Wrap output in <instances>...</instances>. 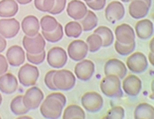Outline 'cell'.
Here are the masks:
<instances>
[{"mask_svg":"<svg viewBox=\"0 0 154 119\" xmlns=\"http://www.w3.org/2000/svg\"><path fill=\"white\" fill-rule=\"evenodd\" d=\"M87 5L80 0H72L68 3L67 14L73 20H80L87 14Z\"/></svg>","mask_w":154,"mask_h":119,"instance_id":"cell-19","label":"cell"},{"mask_svg":"<svg viewBox=\"0 0 154 119\" xmlns=\"http://www.w3.org/2000/svg\"><path fill=\"white\" fill-rule=\"evenodd\" d=\"M18 80L11 73H5L0 75V92L4 94H13L17 91Z\"/></svg>","mask_w":154,"mask_h":119,"instance_id":"cell-18","label":"cell"},{"mask_svg":"<svg viewBox=\"0 0 154 119\" xmlns=\"http://www.w3.org/2000/svg\"><path fill=\"white\" fill-rule=\"evenodd\" d=\"M114 36L118 42L122 44H129L135 41V32L128 24H121L117 26L114 31Z\"/></svg>","mask_w":154,"mask_h":119,"instance_id":"cell-17","label":"cell"},{"mask_svg":"<svg viewBox=\"0 0 154 119\" xmlns=\"http://www.w3.org/2000/svg\"><path fill=\"white\" fill-rule=\"evenodd\" d=\"M53 84L59 91H70L76 84L75 74L69 70H55L53 74Z\"/></svg>","mask_w":154,"mask_h":119,"instance_id":"cell-2","label":"cell"},{"mask_svg":"<svg viewBox=\"0 0 154 119\" xmlns=\"http://www.w3.org/2000/svg\"><path fill=\"white\" fill-rule=\"evenodd\" d=\"M8 69H9V63L7 61V58L0 53V75L7 73Z\"/></svg>","mask_w":154,"mask_h":119,"instance_id":"cell-40","label":"cell"},{"mask_svg":"<svg viewBox=\"0 0 154 119\" xmlns=\"http://www.w3.org/2000/svg\"><path fill=\"white\" fill-rule=\"evenodd\" d=\"M46 52L43 51L39 53H26V58L28 59L29 63L33 64V65H40L42 64L45 61V58H46Z\"/></svg>","mask_w":154,"mask_h":119,"instance_id":"cell-35","label":"cell"},{"mask_svg":"<svg viewBox=\"0 0 154 119\" xmlns=\"http://www.w3.org/2000/svg\"><path fill=\"white\" fill-rule=\"evenodd\" d=\"M153 41H154V39H153V37H152V38H151V41H150V44H149L151 52H153V51H154V49H153Z\"/></svg>","mask_w":154,"mask_h":119,"instance_id":"cell-47","label":"cell"},{"mask_svg":"<svg viewBox=\"0 0 154 119\" xmlns=\"http://www.w3.org/2000/svg\"><path fill=\"white\" fill-rule=\"evenodd\" d=\"M20 27L22 28L23 33L28 36H34L39 33L40 23L36 16L34 15H27L22 20Z\"/></svg>","mask_w":154,"mask_h":119,"instance_id":"cell-22","label":"cell"},{"mask_svg":"<svg viewBox=\"0 0 154 119\" xmlns=\"http://www.w3.org/2000/svg\"><path fill=\"white\" fill-rule=\"evenodd\" d=\"M127 68L134 74H142L147 68V59L141 52H133L127 59Z\"/></svg>","mask_w":154,"mask_h":119,"instance_id":"cell-9","label":"cell"},{"mask_svg":"<svg viewBox=\"0 0 154 119\" xmlns=\"http://www.w3.org/2000/svg\"><path fill=\"white\" fill-rule=\"evenodd\" d=\"M63 119H84L86 118V114L83 108L80 106L72 104L69 105L64 111V114L62 115Z\"/></svg>","mask_w":154,"mask_h":119,"instance_id":"cell-26","label":"cell"},{"mask_svg":"<svg viewBox=\"0 0 154 119\" xmlns=\"http://www.w3.org/2000/svg\"><path fill=\"white\" fill-rule=\"evenodd\" d=\"M122 89L128 96H137L142 89V81L138 76L129 74L123 78Z\"/></svg>","mask_w":154,"mask_h":119,"instance_id":"cell-14","label":"cell"},{"mask_svg":"<svg viewBox=\"0 0 154 119\" xmlns=\"http://www.w3.org/2000/svg\"><path fill=\"white\" fill-rule=\"evenodd\" d=\"M83 1H85V2H88V1H91V0H83Z\"/></svg>","mask_w":154,"mask_h":119,"instance_id":"cell-50","label":"cell"},{"mask_svg":"<svg viewBox=\"0 0 154 119\" xmlns=\"http://www.w3.org/2000/svg\"><path fill=\"white\" fill-rule=\"evenodd\" d=\"M86 43L88 48V52H96L102 48V39L96 33H92L88 35Z\"/></svg>","mask_w":154,"mask_h":119,"instance_id":"cell-32","label":"cell"},{"mask_svg":"<svg viewBox=\"0 0 154 119\" xmlns=\"http://www.w3.org/2000/svg\"><path fill=\"white\" fill-rule=\"evenodd\" d=\"M55 70H49L48 73L45 74V78H44V83L46 87L50 89L51 91H56L57 89L56 87L53 84V74H54Z\"/></svg>","mask_w":154,"mask_h":119,"instance_id":"cell-38","label":"cell"},{"mask_svg":"<svg viewBox=\"0 0 154 119\" xmlns=\"http://www.w3.org/2000/svg\"><path fill=\"white\" fill-rule=\"evenodd\" d=\"M66 4H67V0H54V6H53V8L49 13H51L52 15L61 14L65 10V8H66Z\"/></svg>","mask_w":154,"mask_h":119,"instance_id":"cell-37","label":"cell"},{"mask_svg":"<svg viewBox=\"0 0 154 119\" xmlns=\"http://www.w3.org/2000/svg\"><path fill=\"white\" fill-rule=\"evenodd\" d=\"M95 70V66L91 60L88 59H83L78 61L74 67V74L75 76L81 81H88L90 80Z\"/></svg>","mask_w":154,"mask_h":119,"instance_id":"cell-11","label":"cell"},{"mask_svg":"<svg viewBox=\"0 0 154 119\" xmlns=\"http://www.w3.org/2000/svg\"><path fill=\"white\" fill-rule=\"evenodd\" d=\"M64 30H65V34H66L68 37H72V38L79 37L83 33L82 26L80 25V23L77 22L76 20L68 22L66 24V26H65Z\"/></svg>","mask_w":154,"mask_h":119,"instance_id":"cell-30","label":"cell"},{"mask_svg":"<svg viewBox=\"0 0 154 119\" xmlns=\"http://www.w3.org/2000/svg\"><path fill=\"white\" fill-rule=\"evenodd\" d=\"M94 33L98 34L102 39V47L104 48H108L110 45H112L114 41V35L112 31L106 26H100L95 29Z\"/></svg>","mask_w":154,"mask_h":119,"instance_id":"cell-27","label":"cell"},{"mask_svg":"<svg viewBox=\"0 0 154 119\" xmlns=\"http://www.w3.org/2000/svg\"><path fill=\"white\" fill-rule=\"evenodd\" d=\"M81 103L83 108L88 112L95 114L102 110L104 100L101 94L96 92H88L83 94L81 97Z\"/></svg>","mask_w":154,"mask_h":119,"instance_id":"cell-5","label":"cell"},{"mask_svg":"<svg viewBox=\"0 0 154 119\" xmlns=\"http://www.w3.org/2000/svg\"><path fill=\"white\" fill-rule=\"evenodd\" d=\"M47 97H52V98L57 99L59 102L62 103V105L64 107H65V105H66V103H67V98H66V96H65V95L63 93H61V92H51V94L47 95Z\"/></svg>","mask_w":154,"mask_h":119,"instance_id":"cell-41","label":"cell"},{"mask_svg":"<svg viewBox=\"0 0 154 119\" xmlns=\"http://www.w3.org/2000/svg\"><path fill=\"white\" fill-rule=\"evenodd\" d=\"M121 2H124V3H128V2H130L131 0H120Z\"/></svg>","mask_w":154,"mask_h":119,"instance_id":"cell-48","label":"cell"},{"mask_svg":"<svg viewBox=\"0 0 154 119\" xmlns=\"http://www.w3.org/2000/svg\"><path fill=\"white\" fill-rule=\"evenodd\" d=\"M127 71H128L127 66L124 64V62H122L117 58L109 59L104 66V73L106 75L115 74L120 79H123L127 75Z\"/></svg>","mask_w":154,"mask_h":119,"instance_id":"cell-15","label":"cell"},{"mask_svg":"<svg viewBox=\"0 0 154 119\" xmlns=\"http://www.w3.org/2000/svg\"><path fill=\"white\" fill-rule=\"evenodd\" d=\"M153 32H154V26L151 20L142 18L136 23L135 35H137L140 39L146 40L152 37Z\"/></svg>","mask_w":154,"mask_h":119,"instance_id":"cell-21","label":"cell"},{"mask_svg":"<svg viewBox=\"0 0 154 119\" xmlns=\"http://www.w3.org/2000/svg\"><path fill=\"white\" fill-rule=\"evenodd\" d=\"M0 118H1V116H0Z\"/></svg>","mask_w":154,"mask_h":119,"instance_id":"cell-51","label":"cell"},{"mask_svg":"<svg viewBox=\"0 0 154 119\" xmlns=\"http://www.w3.org/2000/svg\"><path fill=\"white\" fill-rule=\"evenodd\" d=\"M114 48H115V51L118 55H120L122 56H128L135 50L136 42L133 41V42L129 43V44H122L116 40L114 43Z\"/></svg>","mask_w":154,"mask_h":119,"instance_id":"cell-33","label":"cell"},{"mask_svg":"<svg viewBox=\"0 0 154 119\" xmlns=\"http://www.w3.org/2000/svg\"><path fill=\"white\" fill-rule=\"evenodd\" d=\"M100 89L103 94L109 98L123 97L121 79L115 74H108L100 82Z\"/></svg>","mask_w":154,"mask_h":119,"instance_id":"cell-1","label":"cell"},{"mask_svg":"<svg viewBox=\"0 0 154 119\" xmlns=\"http://www.w3.org/2000/svg\"><path fill=\"white\" fill-rule=\"evenodd\" d=\"M40 71L33 64H24L18 70V80L23 87H32L36 84Z\"/></svg>","mask_w":154,"mask_h":119,"instance_id":"cell-4","label":"cell"},{"mask_svg":"<svg viewBox=\"0 0 154 119\" xmlns=\"http://www.w3.org/2000/svg\"><path fill=\"white\" fill-rule=\"evenodd\" d=\"M11 111L15 115H24L29 111V110L25 107L24 103H23V95L19 94L11 100V105H10Z\"/></svg>","mask_w":154,"mask_h":119,"instance_id":"cell-28","label":"cell"},{"mask_svg":"<svg viewBox=\"0 0 154 119\" xmlns=\"http://www.w3.org/2000/svg\"><path fill=\"white\" fill-rule=\"evenodd\" d=\"M44 100V93L38 87L32 86L23 95V103L29 111L36 110Z\"/></svg>","mask_w":154,"mask_h":119,"instance_id":"cell-6","label":"cell"},{"mask_svg":"<svg viewBox=\"0 0 154 119\" xmlns=\"http://www.w3.org/2000/svg\"><path fill=\"white\" fill-rule=\"evenodd\" d=\"M1 104H2V95L0 93V106H1Z\"/></svg>","mask_w":154,"mask_h":119,"instance_id":"cell-49","label":"cell"},{"mask_svg":"<svg viewBox=\"0 0 154 119\" xmlns=\"http://www.w3.org/2000/svg\"><path fill=\"white\" fill-rule=\"evenodd\" d=\"M7 48V41L6 38L3 37L1 34H0V53L5 51V49Z\"/></svg>","mask_w":154,"mask_h":119,"instance_id":"cell-42","label":"cell"},{"mask_svg":"<svg viewBox=\"0 0 154 119\" xmlns=\"http://www.w3.org/2000/svg\"><path fill=\"white\" fill-rule=\"evenodd\" d=\"M104 118L106 119H123L125 118V110L121 106H114L109 110Z\"/></svg>","mask_w":154,"mask_h":119,"instance_id":"cell-34","label":"cell"},{"mask_svg":"<svg viewBox=\"0 0 154 119\" xmlns=\"http://www.w3.org/2000/svg\"><path fill=\"white\" fill-rule=\"evenodd\" d=\"M88 48L85 41L74 40L72 41L68 46V55L74 61H81L88 55Z\"/></svg>","mask_w":154,"mask_h":119,"instance_id":"cell-10","label":"cell"},{"mask_svg":"<svg viewBox=\"0 0 154 119\" xmlns=\"http://www.w3.org/2000/svg\"><path fill=\"white\" fill-rule=\"evenodd\" d=\"M15 1H16L17 3L21 4V5H28V4L31 3V2L32 1V0H15Z\"/></svg>","mask_w":154,"mask_h":119,"instance_id":"cell-43","label":"cell"},{"mask_svg":"<svg viewBox=\"0 0 154 119\" xmlns=\"http://www.w3.org/2000/svg\"><path fill=\"white\" fill-rule=\"evenodd\" d=\"M80 25L84 32H90L98 25V17L92 11H88L86 15L80 19Z\"/></svg>","mask_w":154,"mask_h":119,"instance_id":"cell-25","label":"cell"},{"mask_svg":"<svg viewBox=\"0 0 154 119\" xmlns=\"http://www.w3.org/2000/svg\"><path fill=\"white\" fill-rule=\"evenodd\" d=\"M32 117H31V116H27V115H25V116H23V115H20V117H17V119H32Z\"/></svg>","mask_w":154,"mask_h":119,"instance_id":"cell-46","label":"cell"},{"mask_svg":"<svg viewBox=\"0 0 154 119\" xmlns=\"http://www.w3.org/2000/svg\"><path fill=\"white\" fill-rule=\"evenodd\" d=\"M106 0H91V1L86 2L87 6L91 8L92 11H101L105 8Z\"/></svg>","mask_w":154,"mask_h":119,"instance_id":"cell-39","label":"cell"},{"mask_svg":"<svg viewBox=\"0 0 154 119\" xmlns=\"http://www.w3.org/2000/svg\"><path fill=\"white\" fill-rule=\"evenodd\" d=\"M64 106L55 98L46 97L40 104V112L43 117L48 119H58L62 115Z\"/></svg>","mask_w":154,"mask_h":119,"instance_id":"cell-3","label":"cell"},{"mask_svg":"<svg viewBox=\"0 0 154 119\" xmlns=\"http://www.w3.org/2000/svg\"><path fill=\"white\" fill-rule=\"evenodd\" d=\"M47 61L51 67L61 69L68 62V53L61 47H53L47 53Z\"/></svg>","mask_w":154,"mask_h":119,"instance_id":"cell-8","label":"cell"},{"mask_svg":"<svg viewBox=\"0 0 154 119\" xmlns=\"http://www.w3.org/2000/svg\"><path fill=\"white\" fill-rule=\"evenodd\" d=\"M23 49L29 53H39L45 51L46 40L43 37L42 33H37L34 36H28L25 35L22 39Z\"/></svg>","mask_w":154,"mask_h":119,"instance_id":"cell-7","label":"cell"},{"mask_svg":"<svg viewBox=\"0 0 154 119\" xmlns=\"http://www.w3.org/2000/svg\"><path fill=\"white\" fill-rule=\"evenodd\" d=\"M6 58H7V61L11 66L19 67L25 62L26 53L24 52V49H22V47L18 45H14L11 46L7 50Z\"/></svg>","mask_w":154,"mask_h":119,"instance_id":"cell-16","label":"cell"},{"mask_svg":"<svg viewBox=\"0 0 154 119\" xmlns=\"http://www.w3.org/2000/svg\"><path fill=\"white\" fill-rule=\"evenodd\" d=\"M18 11V4L15 0H1L0 1V17L11 18Z\"/></svg>","mask_w":154,"mask_h":119,"instance_id":"cell-23","label":"cell"},{"mask_svg":"<svg viewBox=\"0 0 154 119\" xmlns=\"http://www.w3.org/2000/svg\"><path fill=\"white\" fill-rule=\"evenodd\" d=\"M39 23H40V28L44 32H52L53 30L56 29L58 25V21L52 15L43 16Z\"/></svg>","mask_w":154,"mask_h":119,"instance_id":"cell-31","label":"cell"},{"mask_svg":"<svg viewBox=\"0 0 154 119\" xmlns=\"http://www.w3.org/2000/svg\"><path fill=\"white\" fill-rule=\"evenodd\" d=\"M20 31V23L15 18L0 19V34L6 39H11L16 36Z\"/></svg>","mask_w":154,"mask_h":119,"instance_id":"cell-12","label":"cell"},{"mask_svg":"<svg viewBox=\"0 0 154 119\" xmlns=\"http://www.w3.org/2000/svg\"><path fill=\"white\" fill-rule=\"evenodd\" d=\"M149 7L143 0H131L128 6V14L134 19H142L147 15Z\"/></svg>","mask_w":154,"mask_h":119,"instance_id":"cell-20","label":"cell"},{"mask_svg":"<svg viewBox=\"0 0 154 119\" xmlns=\"http://www.w3.org/2000/svg\"><path fill=\"white\" fill-rule=\"evenodd\" d=\"M143 1H144L147 6H149V8L151 7V4H152V1H151V0H143Z\"/></svg>","mask_w":154,"mask_h":119,"instance_id":"cell-44","label":"cell"},{"mask_svg":"<svg viewBox=\"0 0 154 119\" xmlns=\"http://www.w3.org/2000/svg\"><path fill=\"white\" fill-rule=\"evenodd\" d=\"M42 35L45 38L46 41H49L51 43H56L58 41H60L63 38L64 35V29L61 24L58 23V25L55 30H53L52 32H44L42 31Z\"/></svg>","mask_w":154,"mask_h":119,"instance_id":"cell-29","label":"cell"},{"mask_svg":"<svg viewBox=\"0 0 154 119\" xmlns=\"http://www.w3.org/2000/svg\"><path fill=\"white\" fill-rule=\"evenodd\" d=\"M125 15V7L120 1H111L105 10L106 19L110 23H115L121 20Z\"/></svg>","mask_w":154,"mask_h":119,"instance_id":"cell-13","label":"cell"},{"mask_svg":"<svg viewBox=\"0 0 154 119\" xmlns=\"http://www.w3.org/2000/svg\"><path fill=\"white\" fill-rule=\"evenodd\" d=\"M154 117V108L149 103H140L134 110L135 119H152Z\"/></svg>","mask_w":154,"mask_h":119,"instance_id":"cell-24","label":"cell"},{"mask_svg":"<svg viewBox=\"0 0 154 119\" xmlns=\"http://www.w3.org/2000/svg\"><path fill=\"white\" fill-rule=\"evenodd\" d=\"M34 6L40 11H50L54 6V0H34Z\"/></svg>","mask_w":154,"mask_h":119,"instance_id":"cell-36","label":"cell"},{"mask_svg":"<svg viewBox=\"0 0 154 119\" xmlns=\"http://www.w3.org/2000/svg\"><path fill=\"white\" fill-rule=\"evenodd\" d=\"M149 61H150L151 65H154V62H153V52L149 53Z\"/></svg>","mask_w":154,"mask_h":119,"instance_id":"cell-45","label":"cell"}]
</instances>
